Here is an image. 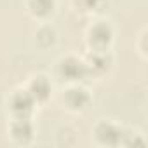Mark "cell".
Here are the masks:
<instances>
[{
    "label": "cell",
    "mask_w": 148,
    "mask_h": 148,
    "mask_svg": "<svg viewBox=\"0 0 148 148\" xmlns=\"http://www.w3.org/2000/svg\"><path fill=\"white\" fill-rule=\"evenodd\" d=\"M33 105H35L33 96L25 91H18L11 98V110L18 119H28V115L33 110Z\"/></svg>",
    "instance_id": "obj_1"
},
{
    "label": "cell",
    "mask_w": 148,
    "mask_h": 148,
    "mask_svg": "<svg viewBox=\"0 0 148 148\" xmlns=\"http://www.w3.org/2000/svg\"><path fill=\"white\" fill-rule=\"evenodd\" d=\"M96 136L105 145H120V143H124L125 134L119 125H115L112 122H101L96 127Z\"/></svg>",
    "instance_id": "obj_2"
},
{
    "label": "cell",
    "mask_w": 148,
    "mask_h": 148,
    "mask_svg": "<svg viewBox=\"0 0 148 148\" xmlns=\"http://www.w3.org/2000/svg\"><path fill=\"white\" fill-rule=\"evenodd\" d=\"M61 73L68 80H79L87 75V64L77 58H66L61 63Z\"/></svg>",
    "instance_id": "obj_3"
},
{
    "label": "cell",
    "mask_w": 148,
    "mask_h": 148,
    "mask_svg": "<svg viewBox=\"0 0 148 148\" xmlns=\"http://www.w3.org/2000/svg\"><path fill=\"white\" fill-rule=\"evenodd\" d=\"M11 131H12V138L19 143H28L33 138V125L28 119H18L12 124Z\"/></svg>",
    "instance_id": "obj_4"
},
{
    "label": "cell",
    "mask_w": 148,
    "mask_h": 148,
    "mask_svg": "<svg viewBox=\"0 0 148 148\" xmlns=\"http://www.w3.org/2000/svg\"><path fill=\"white\" fill-rule=\"evenodd\" d=\"M89 35H91V44L94 47H98V49H103L112 40V28L108 25H105V23H99L91 30Z\"/></svg>",
    "instance_id": "obj_5"
},
{
    "label": "cell",
    "mask_w": 148,
    "mask_h": 148,
    "mask_svg": "<svg viewBox=\"0 0 148 148\" xmlns=\"http://www.w3.org/2000/svg\"><path fill=\"white\" fill-rule=\"evenodd\" d=\"M64 99H66V105H68L70 108L80 110V108H84V106L89 103V94H87V91L82 89V87H73V89L66 91Z\"/></svg>",
    "instance_id": "obj_6"
},
{
    "label": "cell",
    "mask_w": 148,
    "mask_h": 148,
    "mask_svg": "<svg viewBox=\"0 0 148 148\" xmlns=\"http://www.w3.org/2000/svg\"><path fill=\"white\" fill-rule=\"evenodd\" d=\"M33 99H45L51 92V84L47 82L45 77H37L32 84H30V91H28Z\"/></svg>",
    "instance_id": "obj_7"
},
{
    "label": "cell",
    "mask_w": 148,
    "mask_h": 148,
    "mask_svg": "<svg viewBox=\"0 0 148 148\" xmlns=\"http://www.w3.org/2000/svg\"><path fill=\"white\" fill-rule=\"evenodd\" d=\"M30 9L37 16H47L54 9V0H30Z\"/></svg>",
    "instance_id": "obj_8"
},
{
    "label": "cell",
    "mask_w": 148,
    "mask_h": 148,
    "mask_svg": "<svg viewBox=\"0 0 148 148\" xmlns=\"http://www.w3.org/2000/svg\"><path fill=\"white\" fill-rule=\"evenodd\" d=\"M37 40L42 44V45H51L54 42V32L51 28H42L37 35Z\"/></svg>",
    "instance_id": "obj_9"
},
{
    "label": "cell",
    "mask_w": 148,
    "mask_h": 148,
    "mask_svg": "<svg viewBox=\"0 0 148 148\" xmlns=\"http://www.w3.org/2000/svg\"><path fill=\"white\" fill-rule=\"evenodd\" d=\"M108 61H110V59H108L105 54H94V56L91 58V63H92L91 66L96 68V70H101V71H103V70L108 68Z\"/></svg>",
    "instance_id": "obj_10"
},
{
    "label": "cell",
    "mask_w": 148,
    "mask_h": 148,
    "mask_svg": "<svg viewBox=\"0 0 148 148\" xmlns=\"http://www.w3.org/2000/svg\"><path fill=\"white\" fill-rule=\"evenodd\" d=\"M77 4H80V7L84 9H99L103 4H105V0H77Z\"/></svg>",
    "instance_id": "obj_11"
}]
</instances>
